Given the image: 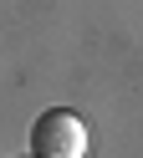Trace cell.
Wrapping results in <instances>:
<instances>
[{"instance_id": "1", "label": "cell", "mask_w": 143, "mask_h": 158, "mask_svg": "<svg viewBox=\"0 0 143 158\" xmlns=\"http://www.w3.org/2000/svg\"><path fill=\"white\" fill-rule=\"evenodd\" d=\"M92 133L72 107H51L31 127V158H87Z\"/></svg>"}]
</instances>
